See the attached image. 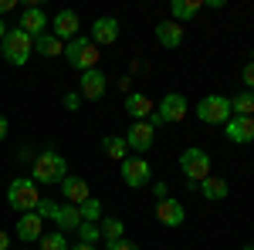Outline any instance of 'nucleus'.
<instances>
[{
    "mask_svg": "<svg viewBox=\"0 0 254 250\" xmlns=\"http://www.w3.org/2000/svg\"><path fill=\"white\" fill-rule=\"evenodd\" d=\"M64 176H68V162H64L61 152L44 149V152L34 155V162H31V179H34L38 186H61Z\"/></svg>",
    "mask_w": 254,
    "mask_h": 250,
    "instance_id": "1",
    "label": "nucleus"
},
{
    "mask_svg": "<svg viewBox=\"0 0 254 250\" xmlns=\"http://www.w3.org/2000/svg\"><path fill=\"white\" fill-rule=\"evenodd\" d=\"M180 173L190 183V190H196L207 176H214V162H210V155L203 152L200 146H190V149L180 152Z\"/></svg>",
    "mask_w": 254,
    "mask_h": 250,
    "instance_id": "2",
    "label": "nucleus"
},
{
    "mask_svg": "<svg viewBox=\"0 0 254 250\" xmlns=\"http://www.w3.org/2000/svg\"><path fill=\"white\" fill-rule=\"evenodd\" d=\"M98 48H95V41L88 38V34H78V38H71L68 44H64V61L75 68V71H92V68H98Z\"/></svg>",
    "mask_w": 254,
    "mask_h": 250,
    "instance_id": "3",
    "label": "nucleus"
},
{
    "mask_svg": "<svg viewBox=\"0 0 254 250\" xmlns=\"http://www.w3.org/2000/svg\"><path fill=\"white\" fill-rule=\"evenodd\" d=\"M7 203H10V210H17V213H34L38 203H41L38 183H34L31 176L10 179V186H7Z\"/></svg>",
    "mask_w": 254,
    "mask_h": 250,
    "instance_id": "4",
    "label": "nucleus"
},
{
    "mask_svg": "<svg viewBox=\"0 0 254 250\" xmlns=\"http://www.w3.org/2000/svg\"><path fill=\"white\" fill-rule=\"evenodd\" d=\"M0 54L7 64H14V68H24L27 58L34 54V38H27L20 27H10L7 31V38L0 41Z\"/></svg>",
    "mask_w": 254,
    "mask_h": 250,
    "instance_id": "5",
    "label": "nucleus"
},
{
    "mask_svg": "<svg viewBox=\"0 0 254 250\" xmlns=\"http://www.w3.org/2000/svg\"><path fill=\"white\" fill-rule=\"evenodd\" d=\"M196 118L203 122V125H227L231 118H234V108H231V98L227 95H207L196 101Z\"/></svg>",
    "mask_w": 254,
    "mask_h": 250,
    "instance_id": "6",
    "label": "nucleus"
},
{
    "mask_svg": "<svg viewBox=\"0 0 254 250\" xmlns=\"http://www.w3.org/2000/svg\"><path fill=\"white\" fill-rule=\"evenodd\" d=\"M119 176H122V183H126L129 190H142V186L153 179V169H149V162H146L142 155H126V159L119 162Z\"/></svg>",
    "mask_w": 254,
    "mask_h": 250,
    "instance_id": "7",
    "label": "nucleus"
},
{
    "mask_svg": "<svg viewBox=\"0 0 254 250\" xmlns=\"http://www.w3.org/2000/svg\"><path fill=\"white\" fill-rule=\"evenodd\" d=\"M126 139V146H129V152L132 155H142L153 149V142H156V129L149 125V122H132L129 125V132L122 135Z\"/></svg>",
    "mask_w": 254,
    "mask_h": 250,
    "instance_id": "8",
    "label": "nucleus"
},
{
    "mask_svg": "<svg viewBox=\"0 0 254 250\" xmlns=\"http://www.w3.org/2000/svg\"><path fill=\"white\" fill-rule=\"evenodd\" d=\"M187 112H190V105H187V98L180 95V92L163 95V101L156 105V115L163 118V125H176V122H183Z\"/></svg>",
    "mask_w": 254,
    "mask_h": 250,
    "instance_id": "9",
    "label": "nucleus"
},
{
    "mask_svg": "<svg viewBox=\"0 0 254 250\" xmlns=\"http://www.w3.org/2000/svg\"><path fill=\"white\" fill-rule=\"evenodd\" d=\"M17 27L27 34V38H41V34H48L51 20H48V14H44V7H24Z\"/></svg>",
    "mask_w": 254,
    "mask_h": 250,
    "instance_id": "10",
    "label": "nucleus"
},
{
    "mask_svg": "<svg viewBox=\"0 0 254 250\" xmlns=\"http://www.w3.org/2000/svg\"><path fill=\"white\" fill-rule=\"evenodd\" d=\"M156 220L163 223V227L176 230V227H183V220H187V210H183V203H180V200L166 196V200H159V203H156Z\"/></svg>",
    "mask_w": 254,
    "mask_h": 250,
    "instance_id": "11",
    "label": "nucleus"
},
{
    "mask_svg": "<svg viewBox=\"0 0 254 250\" xmlns=\"http://www.w3.org/2000/svg\"><path fill=\"white\" fill-rule=\"evenodd\" d=\"M105 88H109V78H105V71L92 68V71H85V75H81V88H78V95L85 98V101H102Z\"/></svg>",
    "mask_w": 254,
    "mask_h": 250,
    "instance_id": "12",
    "label": "nucleus"
},
{
    "mask_svg": "<svg viewBox=\"0 0 254 250\" xmlns=\"http://www.w3.org/2000/svg\"><path fill=\"white\" fill-rule=\"evenodd\" d=\"M224 135H227L234 146H251V142H254V118L234 115L227 125H224Z\"/></svg>",
    "mask_w": 254,
    "mask_h": 250,
    "instance_id": "13",
    "label": "nucleus"
},
{
    "mask_svg": "<svg viewBox=\"0 0 254 250\" xmlns=\"http://www.w3.org/2000/svg\"><path fill=\"white\" fill-rule=\"evenodd\" d=\"M14 233H17L20 244H38L41 237H44V220H41L38 213H20Z\"/></svg>",
    "mask_w": 254,
    "mask_h": 250,
    "instance_id": "14",
    "label": "nucleus"
},
{
    "mask_svg": "<svg viewBox=\"0 0 254 250\" xmlns=\"http://www.w3.org/2000/svg\"><path fill=\"white\" fill-rule=\"evenodd\" d=\"M88 38L95 41V48H109V44H116L119 41V20L116 17H98L92 24V34Z\"/></svg>",
    "mask_w": 254,
    "mask_h": 250,
    "instance_id": "15",
    "label": "nucleus"
},
{
    "mask_svg": "<svg viewBox=\"0 0 254 250\" xmlns=\"http://www.w3.org/2000/svg\"><path fill=\"white\" fill-rule=\"evenodd\" d=\"M78 27H81V20H78L75 10H58V14H55V38H58V41L68 44L71 38H78V34H81Z\"/></svg>",
    "mask_w": 254,
    "mask_h": 250,
    "instance_id": "16",
    "label": "nucleus"
},
{
    "mask_svg": "<svg viewBox=\"0 0 254 250\" xmlns=\"http://www.w3.org/2000/svg\"><path fill=\"white\" fill-rule=\"evenodd\" d=\"M153 98L146 95V92H129L126 95V112L132 115V122H146V118L153 115Z\"/></svg>",
    "mask_w": 254,
    "mask_h": 250,
    "instance_id": "17",
    "label": "nucleus"
},
{
    "mask_svg": "<svg viewBox=\"0 0 254 250\" xmlns=\"http://www.w3.org/2000/svg\"><path fill=\"white\" fill-rule=\"evenodd\" d=\"M58 190H61V196H64V203H75V206H78V203H85V200L92 196L88 183H85V179H78V176H64Z\"/></svg>",
    "mask_w": 254,
    "mask_h": 250,
    "instance_id": "18",
    "label": "nucleus"
},
{
    "mask_svg": "<svg viewBox=\"0 0 254 250\" xmlns=\"http://www.w3.org/2000/svg\"><path fill=\"white\" fill-rule=\"evenodd\" d=\"M156 41L163 48H180V44H183V24H176V20H159L156 24Z\"/></svg>",
    "mask_w": 254,
    "mask_h": 250,
    "instance_id": "19",
    "label": "nucleus"
},
{
    "mask_svg": "<svg viewBox=\"0 0 254 250\" xmlns=\"http://www.w3.org/2000/svg\"><path fill=\"white\" fill-rule=\"evenodd\" d=\"M196 190L203 193V200H210V203H217V200H227V193H231V186H227V179L224 176H207Z\"/></svg>",
    "mask_w": 254,
    "mask_h": 250,
    "instance_id": "20",
    "label": "nucleus"
},
{
    "mask_svg": "<svg viewBox=\"0 0 254 250\" xmlns=\"http://www.w3.org/2000/svg\"><path fill=\"white\" fill-rule=\"evenodd\" d=\"M55 227H58L61 233H68V230H78L81 227V213L75 203H61V210H58V220H55Z\"/></svg>",
    "mask_w": 254,
    "mask_h": 250,
    "instance_id": "21",
    "label": "nucleus"
},
{
    "mask_svg": "<svg viewBox=\"0 0 254 250\" xmlns=\"http://www.w3.org/2000/svg\"><path fill=\"white\" fill-rule=\"evenodd\" d=\"M98 230H102V240H105V244L126 240V223H122L119 216H102V220H98Z\"/></svg>",
    "mask_w": 254,
    "mask_h": 250,
    "instance_id": "22",
    "label": "nucleus"
},
{
    "mask_svg": "<svg viewBox=\"0 0 254 250\" xmlns=\"http://www.w3.org/2000/svg\"><path fill=\"white\" fill-rule=\"evenodd\" d=\"M34 51L41 58H58V54H64V41H58L55 34H41V38H34Z\"/></svg>",
    "mask_w": 254,
    "mask_h": 250,
    "instance_id": "23",
    "label": "nucleus"
},
{
    "mask_svg": "<svg viewBox=\"0 0 254 250\" xmlns=\"http://www.w3.org/2000/svg\"><path fill=\"white\" fill-rule=\"evenodd\" d=\"M200 7H203V3H196V0H173V3H170V14H173V17L170 20H176V24L193 20L196 14H200Z\"/></svg>",
    "mask_w": 254,
    "mask_h": 250,
    "instance_id": "24",
    "label": "nucleus"
},
{
    "mask_svg": "<svg viewBox=\"0 0 254 250\" xmlns=\"http://www.w3.org/2000/svg\"><path fill=\"white\" fill-rule=\"evenodd\" d=\"M102 152L109 155V159H116V162H122V159L129 155V146H126L122 135H105V139H102Z\"/></svg>",
    "mask_w": 254,
    "mask_h": 250,
    "instance_id": "25",
    "label": "nucleus"
},
{
    "mask_svg": "<svg viewBox=\"0 0 254 250\" xmlns=\"http://www.w3.org/2000/svg\"><path fill=\"white\" fill-rule=\"evenodd\" d=\"M231 108H234V115H248V118H254V92L241 88V92L231 98Z\"/></svg>",
    "mask_w": 254,
    "mask_h": 250,
    "instance_id": "26",
    "label": "nucleus"
},
{
    "mask_svg": "<svg viewBox=\"0 0 254 250\" xmlns=\"http://www.w3.org/2000/svg\"><path fill=\"white\" fill-rule=\"evenodd\" d=\"M78 213H81V223H98L105 213H102V200L95 196H88L85 203H78Z\"/></svg>",
    "mask_w": 254,
    "mask_h": 250,
    "instance_id": "27",
    "label": "nucleus"
},
{
    "mask_svg": "<svg viewBox=\"0 0 254 250\" xmlns=\"http://www.w3.org/2000/svg\"><path fill=\"white\" fill-rule=\"evenodd\" d=\"M41 250H71V244H68V237L61 230H55V233H44L41 237Z\"/></svg>",
    "mask_w": 254,
    "mask_h": 250,
    "instance_id": "28",
    "label": "nucleus"
},
{
    "mask_svg": "<svg viewBox=\"0 0 254 250\" xmlns=\"http://www.w3.org/2000/svg\"><path fill=\"white\" fill-rule=\"evenodd\" d=\"M58 210H61V203H55V200H48V196H41V203H38V216L41 220H51V223H55V220H58Z\"/></svg>",
    "mask_w": 254,
    "mask_h": 250,
    "instance_id": "29",
    "label": "nucleus"
},
{
    "mask_svg": "<svg viewBox=\"0 0 254 250\" xmlns=\"http://www.w3.org/2000/svg\"><path fill=\"white\" fill-rule=\"evenodd\" d=\"M78 233H81L78 244H95V247H98V240H102V230H98V223H81Z\"/></svg>",
    "mask_w": 254,
    "mask_h": 250,
    "instance_id": "30",
    "label": "nucleus"
},
{
    "mask_svg": "<svg viewBox=\"0 0 254 250\" xmlns=\"http://www.w3.org/2000/svg\"><path fill=\"white\" fill-rule=\"evenodd\" d=\"M241 78H244V88H248V92H254V58L244 64V75H241Z\"/></svg>",
    "mask_w": 254,
    "mask_h": 250,
    "instance_id": "31",
    "label": "nucleus"
},
{
    "mask_svg": "<svg viewBox=\"0 0 254 250\" xmlns=\"http://www.w3.org/2000/svg\"><path fill=\"white\" fill-rule=\"evenodd\" d=\"M78 105H81L78 92H68V95H64V108H68V112H78Z\"/></svg>",
    "mask_w": 254,
    "mask_h": 250,
    "instance_id": "32",
    "label": "nucleus"
},
{
    "mask_svg": "<svg viewBox=\"0 0 254 250\" xmlns=\"http://www.w3.org/2000/svg\"><path fill=\"white\" fill-rule=\"evenodd\" d=\"M153 196H156V203H159V200H166V196H170V183H163V179L153 183Z\"/></svg>",
    "mask_w": 254,
    "mask_h": 250,
    "instance_id": "33",
    "label": "nucleus"
},
{
    "mask_svg": "<svg viewBox=\"0 0 254 250\" xmlns=\"http://www.w3.org/2000/svg\"><path fill=\"white\" fill-rule=\"evenodd\" d=\"M109 250H139L132 240H116V244H109Z\"/></svg>",
    "mask_w": 254,
    "mask_h": 250,
    "instance_id": "34",
    "label": "nucleus"
},
{
    "mask_svg": "<svg viewBox=\"0 0 254 250\" xmlns=\"http://www.w3.org/2000/svg\"><path fill=\"white\" fill-rule=\"evenodd\" d=\"M14 7H17V0H0V20H3L7 10H14Z\"/></svg>",
    "mask_w": 254,
    "mask_h": 250,
    "instance_id": "35",
    "label": "nucleus"
},
{
    "mask_svg": "<svg viewBox=\"0 0 254 250\" xmlns=\"http://www.w3.org/2000/svg\"><path fill=\"white\" fill-rule=\"evenodd\" d=\"M7 132H10V122H7V115H0V142L7 139Z\"/></svg>",
    "mask_w": 254,
    "mask_h": 250,
    "instance_id": "36",
    "label": "nucleus"
},
{
    "mask_svg": "<svg viewBox=\"0 0 254 250\" xmlns=\"http://www.w3.org/2000/svg\"><path fill=\"white\" fill-rule=\"evenodd\" d=\"M0 250H10V237H7L3 230H0Z\"/></svg>",
    "mask_w": 254,
    "mask_h": 250,
    "instance_id": "37",
    "label": "nucleus"
},
{
    "mask_svg": "<svg viewBox=\"0 0 254 250\" xmlns=\"http://www.w3.org/2000/svg\"><path fill=\"white\" fill-rule=\"evenodd\" d=\"M71 250H98L95 244H71Z\"/></svg>",
    "mask_w": 254,
    "mask_h": 250,
    "instance_id": "38",
    "label": "nucleus"
},
{
    "mask_svg": "<svg viewBox=\"0 0 254 250\" xmlns=\"http://www.w3.org/2000/svg\"><path fill=\"white\" fill-rule=\"evenodd\" d=\"M7 31H10V27H7V24H3V20H0V41L7 38Z\"/></svg>",
    "mask_w": 254,
    "mask_h": 250,
    "instance_id": "39",
    "label": "nucleus"
},
{
    "mask_svg": "<svg viewBox=\"0 0 254 250\" xmlns=\"http://www.w3.org/2000/svg\"><path fill=\"white\" fill-rule=\"evenodd\" d=\"M244 250H254V244H248V247H244Z\"/></svg>",
    "mask_w": 254,
    "mask_h": 250,
    "instance_id": "40",
    "label": "nucleus"
},
{
    "mask_svg": "<svg viewBox=\"0 0 254 250\" xmlns=\"http://www.w3.org/2000/svg\"><path fill=\"white\" fill-rule=\"evenodd\" d=\"M20 250H31V247H20Z\"/></svg>",
    "mask_w": 254,
    "mask_h": 250,
    "instance_id": "41",
    "label": "nucleus"
}]
</instances>
